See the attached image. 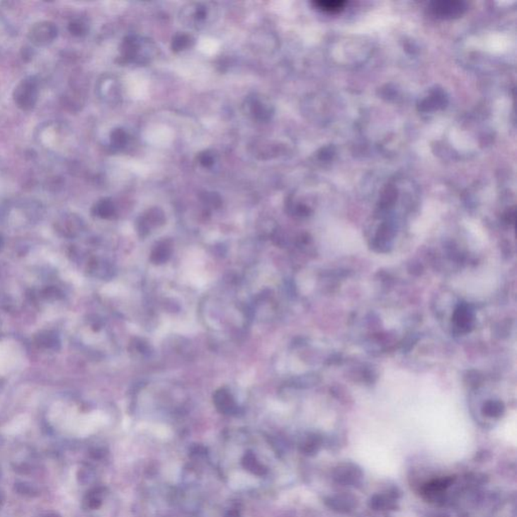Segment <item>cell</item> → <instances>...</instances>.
Here are the masks:
<instances>
[{
	"instance_id": "obj_1",
	"label": "cell",
	"mask_w": 517,
	"mask_h": 517,
	"mask_svg": "<svg viewBox=\"0 0 517 517\" xmlns=\"http://www.w3.org/2000/svg\"><path fill=\"white\" fill-rule=\"evenodd\" d=\"M38 87L37 82L34 78H27L23 80L14 90V101L21 109H30L34 108L37 101Z\"/></svg>"
},
{
	"instance_id": "obj_2",
	"label": "cell",
	"mask_w": 517,
	"mask_h": 517,
	"mask_svg": "<svg viewBox=\"0 0 517 517\" xmlns=\"http://www.w3.org/2000/svg\"><path fill=\"white\" fill-rule=\"evenodd\" d=\"M57 35V28L54 23L45 21V23H38L30 33V38L34 40L37 44H48L53 41Z\"/></svg>"
},
{
	"instance_id": "obj_3",
	"label": "cell",
	"mask_w": 517,
	"mask_h": 517,
	"mask_svg": "<svg viewBox=\"0 0 517 517\" xmlns=\"http://www.w3.org/2000/svg\"><path fill=\"white\" fill-rule=\"evenodd\" d=\"M213 402L215 407L222 414H236L237 407L232 395L227 389H220L213 396Z\"/></svg>"
},
{
	"instance_id": "obj_4",
	"label": "cell",
	"mask_w": 517,
	"mask_h": 517,
	"mask_svg": "<svg viewBox=\"0 0 517 517\" xmlns=\"http://www.w3.org/2000/svg\"><path fill=\"white\" fill-rule=\"evenodd\" d=\"M171 252L172 251H171L170 246L166 243L161 244V245L157 246L155 250L152 252L151 260L155 264H163V263L167 262L168 258H170Z\"/></svg>"
},
{
	"instance_id": "obj_5",
	"label": "cell",
	"mask_w": 517,
	"mask_h": 517,
	"mask_svg": "<svg viewBox=\"0 0 517 517\" xmlns=\"http://www.w3.org/2000/svg\"><path fill=\"white\" fill-rule=\"evenodd\" d=\"M319 6L320 7H322V8L329 9V11H339V9H341V7L343 6V2H320Z\"/></svg>"
},
{
	"instance_id": "obj_6",
	"label": "cell",
	"mask_w": 517,
	"mask_h": 517,
	"mask_svg": "<svg viewBox=\"0 0 517 517\" xmlns=\"http://www.w3.org/2000/svg\"><path fill=\"white\" fill-rule=\"evenodd\" d=\"M69 30L72 33L73 35H82L84 30H83L82 23H72L69 27Z\"/></svg>"
}]
</instances>
